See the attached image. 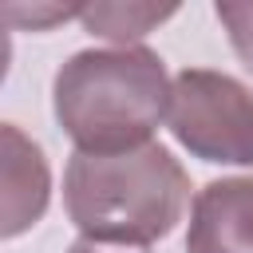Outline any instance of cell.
<instances>
[{
	"label": "cell",
	"instance_id": "1",
	"mask_svg": "<svg viewBox=\"0 0 253 253\" xmlns=\"http://www.w3.org/2000/svg\"><path fill=\"white\" fill-rule=\"evenodd\" d=\"M166 63L150 47H91L75 51L51 83V111L63 134L83 154H123L154 142L150 134L170 115Z\"/></svg>",
	"mask_w": 253,
	"mask_h": 253
},
{
	"label": "cell",
	"instance_id": "2",
	"mask_svg": "<svg viewBox=\"0 0 253 253\" xmlns=\"http://www.w3.org/2000/svg\"><path fill=\"white\" fill-rule=\"evenodd\" d=\"M190 202L182 162L146 142L123 154L75 150L63 170V210L71 225L103 245H150L174 233Z\"/></svg>",
	"mask_w": 253,
	"mask_h": 253
},
{
	"label": "cell",
	"instance_id": "3",
	"mask_svg": "<svg viewBox=\"0 0 253 253\" xmlns=\"http://www.w3.org/2000/svg\"><path fill=\"white\" fill-rule=\"evenodd\" d=\"M170 134L202 162L253 166V91L213 67H186L170 87Z\"/></svg>",
	"mask_w": 253,
	"mask_h": 253
},
{
	"label": "cell",
	"instance_id": "4",
	"mask_svg": "<svg viewBox=\"0 0 253 253\" xmlns=\"http://www.w3.org/2000/svg\"><path fill=\"white\" fill-rule=\"evenodd\" d=\"M186 253H253V178H217L198 190Z\"/></svg>",
	"mask_w": 253,
	"mask_h": 253
},
{
	"label": "cell",
	"instance_id": "5",
	"mask_svg": "<svg viewBox=\"0 0 253 253\" xmlns=\"http://www.w3.org/2000/svg\"><path fill=\"white\" fill-rule=\"evenodd\" d=\"M4 138V217H0V233L4 237H20L24 229H32L51 198V174H47V158L40 150V142H32L16 123H4L0 130Z\"/></svg>",
	"mask_w": 253,
	"mask_h": 253
},
{
	"label": "cell",
	"instance_id": "6",
	"mask_svg": "<svg viewBox=\"0 0 253 253\" xmlns=\"http://www.w3.org/2000/svg\"><path fill=\"white\" fill-rule=\"evenodd\" d=\"M174 12L178 4H83L79 20L91 36H103L119 47H138V40Z\"/></svg>",
	"mask_w": 253,
	"mask_h": 253
},
{
	"label": "cell",
	"instance_id": "7",
	"mask_svg": "<svg viewBox=\"0 0 253 253\" xmlns=\"http://www.w3.org/2000/svg\"><path fill=\"white\" fill-rule=\"evenodd\" d=\"M213 12L221 20V28H225L241 67L253 75V4H217Z\"/></svg>",
	"mask_w": 253,
	"mask_h": 253
},
{
	"label": "cell",
	"instance_id": "8",
	"mask_svg": "<svg viewBox=\"0 0 253 253\" xmlns=\"http://www.w3.org/2000/svg\"><path fill=\"white\" fill-rule=\"evenodd\" d=\"M4 12H8L12 24H32L36 32L47 28V24H59V20H79V8H32V12H24L20 4H8Z\"/></svg>",
	"mask_w": 253,
	"mask_h": 253
},
{
	"label": "cell",
	"instance_id": "9",
	"mask_svg": "<svg viewBox=\"0 0 253 253\" xmlns=\"http://www.w3.org/2000/svg\"><path fill=\"white\" fill-rule=\"evenodd\" d=\"M67 253H150L146 245H103V241H91V237H79L67 245Z\"/></svg>",
	"mask_w": 253,
	"mask_h": 253
}]
</instances>
